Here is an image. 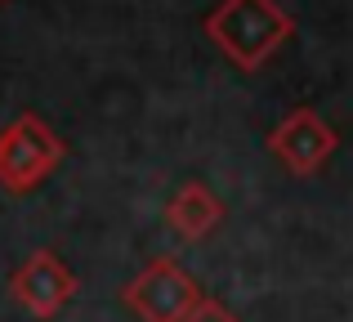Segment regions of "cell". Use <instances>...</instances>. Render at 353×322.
<instances>
[{
  "instance_id": "6da1fadb",
  "label": "cell",
  "mask_w": 353,
  "mask_h": 322,
  "mask_svg": "<svg viewBox=\"0 0 353 322\" xmlns=\"http://www.w3.org/2000/svg\"><path fill=\"white\" fill-rule=\"evenodd\" d=\"M206 36L237 72H259L295 36V18L277 0H219L206 14Z\"/></svg>"
},
{
  "instance_id": "7a4b0ae2",
  "label": "cell",
  "mask_w": 353,
  "mask_h": 322,
  "mask_svg": "<svg viewBox=\"0 0 353 322\" xmlns=\"http://www.w3.org/2000/svg\"><path fill=\"white\" fill-rule=\"evenodd\" d=\"M68 157V143L50 130L36 112H23L0 130V188L23 197L36 192Z\"/></svg>"
},
{
  "instance_id": "3957f363",
  "label": "cell",
  "mask_w": 353,
  "mask_h": 322,
  "mask_svg": "<svg viewBox=\"0 0 353 322\" xmlns=\"http://www.w3.org/2000/svg\"><path fill=\"white\" fill-rule=\"evenodd\" d=\"M121 300H125V309L139 322H183L197 309L201 287L183 264H174L170 255H161V260H152L143 273H134V278L125 282Z\"/></svg>"
},
{
  "instance_id": "277c9868",
  "label": "cell",
  "mask_w": 353,
  "mask_h": 322,
  "mask_svg": "<svg viewBox=\"0 0 353 322\" xmlns=\"http://www.w3.org/2000/svg\"><path fill=\"white\" fill-rule=\"evenodd\" d=\"M336 143H340L336 130H331L313 108H295V112L282 117V121L273 125V134H268V152L277 157V165L300 174V179L318 174L322 165L331 161Z\"/></svg>"
},
{
  "instance_id": "5b68a950",
  "label": "cell",
  "mask_w": 353,
  "mask_h": 322,
  "mask_svg": "<svg viewBox=\"0 0 353 322\" xmlns=\"http://www.w3.org/2000/svg\"><path fill=\"white\" fill-rule=\"evenodd\" d=\"M9 291H14V300H18V305H23L32 318L50 322V318H59L63 309H68L72 296H77V273H72L54 251H32V255H27V260L14 269Z\"/></svg>"
},
{
  "instance_id": "8992f818",
  "label": "cell",
  "mask_w": 353,
  "mask_h": 322,
  "mask_svg": "<svg viewBox=\"0 0 353 322\" xmlns=\"http://www.w3.org/2000/svg\"><path fill=\"white\" fill-rule=\"evenodd\" d=\"M165 224H170V233L183 237V242H201V237H210L224 224V201H219L206 183L192 179L165 201Z\"/></svg>"
},
{
  "instance_id": "52a82bcc",
  "label": "cell",
  "mask_w": 353,
  "mask_h": 322,
  "mask_svg": "<svg viewBox=\"0 0 353 322\" xmlns=\"http://www.w3.org/2000/svg\"><path fill=\"white\" fill-rule=\"evenodd\" d=\"M183 322H241V318H237L228 305H219V300L201 296V300H197V309H192V314L183 318Z\"/></svg>"
}]
</instances>
